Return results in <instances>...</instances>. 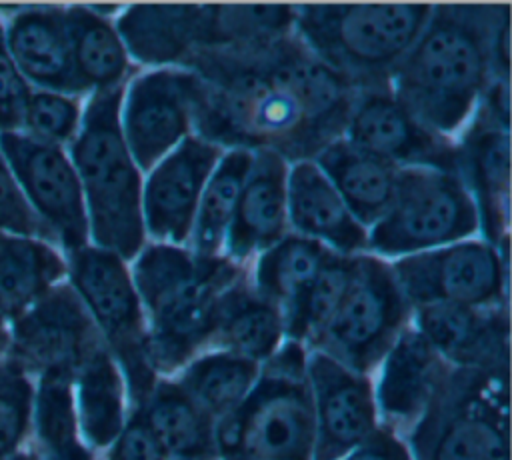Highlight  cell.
<instances>
[{
  "mask_svg": "<svg viewBox=\"0 0 512 460\" xmlns=\"http://www.w3.org/2000/svg\"><path fill=\"white\" fill-rule=\"evenodd\" d=\"M180 68L200 78L194 134L224 150L314 160L344 136L358 90L294 32L260 46L200 50Z\"/></svg>",
  "mask_w": 512,
  "mask_h": 460,
  "instance_id": "obj_1",
  "label": "cell"
},
{
  "mask_svg": "<svg viewBox=\"0 0 512 460\" xmlns=\"http://www.w3.org/2000/svg\"><path fill=\"white\" fill-rule=\"evenodd\" d=\"M288 224L290 232L312 238L332 252H368V228L354 218L314 160L290 164Z\"/></svg>",
  "mask_w": 512,
  "mask_h": 460,
  "instance_id": "obj_23",
  "label": "cell"
},
{
  "mask_svg": "<svg viewBox=\"0 0 512 460\" xmlns=\"http://www.w3.org/2000/svg\"><path fill=\"white\" fill-rule=\"evenodd\" d=\"M306 376L314 412V460H338L380 426L372 376L318 350H308Z\"/></svg>",
  "mask_w": 512,
  "mask_h": 460,
  "instance_id": "obj_17",
  "label": "cell"
},
{
  "mask_svg": "<svg viewBox=\"0 0 512 460\" xmlns=\"http://www.w3.org/2000/svg\"><path fill=\"white\" fill-rule=\"evenodd\" d=\"M500 4H436L390 74L396 100L442 136L458 138L490 80V38Z\"/></svg>",
  "mask_w": 512,
  "mask_h": 460,
  "instance_id": "obj_2",
  "label": "cell"
},
{
  "mask_svg": "<svg viewBox=\"0 0 512 460\" xmlns=\"http://www.w3.org/2000/svg\"><path fill=\"white\" fill-rule=\"evenodd\" d=\"M308 348L284 340L244 402L216 424L218 460H314Z\"/></svg>",
  "mask_w": 512,
  "mask_h": 460,
  "instance_id": "obj_6",
  "label": "cell"
},
{
  "mask_svg": "<svg viewBox=\"0 0 512 460\" xmlns=\"http://www.w3.org/2000/svg\"><path fill=\"white\" fill-rule=\"evenodd\" d=\"M0 238H2V234H0Z\"/></svg>",
  "mask_w": 512,
  "mask_h": 460,
  "instance_id": "obj_44",
  "label": "cell"
},
{
  "mask_svg": "<svg viewBox=\"0 0 512 460\" xmlns=\"http://www.w3.org/2000/svg\"><path fill=\"white\" fill-rule=\"evenodd\" d=\"M218 4H134L114 18L130 60L142 68H180L200 50L224 48Z\"/></svg>",
  "mask_w": 512,
  "mask_h": 460,
  "instance_id": "obj_16",
  "label": "cell"
},
{
  "mask_svg": "<svg viewBox=\"0 0 512 460\" xmlns=\"http://www.w3.org/2000/svg\"><path fill=\"white\" fill-rule=\"evenodd\" d=\"M412 324L454 368L508 370V306L432 304L414 308Z\"/></svg>",
  "mask_w": 512,
  "mask_h": 460,
  "instance_id": "obj_20",
  "label": "cell"
},
{
  "mask_svg": "<svg viewBox=\"0 0 512 460\" xmlns=\"http://www.w3.org/2000/svg\"><path fill=\"white\" fill-rule=\"evenodd\" d=\"M250 266L226 254L202 256L188 246L148 242L130 274L148 326V356L156 376H174L208 348L216 304Z\"/></svg>",
  "mask_w": 512,
  "mask_h": 460,
  "instance_id": "obj_3",
  "label": "cell"
},
{
  "mask_svg": "<svg viewBox=\"0 0 512 460\" xmlns=\"http://www.w3.org/2000/svg\"><path fill=\"white\" fill-rule=\"evenodd\" d=\"M124 88L92 92L70 160L78 174L92 246L132 262L148 244L142 218V172L138 170L120 126Z\"/></svg>",
  "mask_w": 512,
  "mask_h": 460,
  "instance_id": "obj_4",
  "label": "cell"
},
{
  "mask_svg": "<svg viewBox=\"0 0 512 460\" xmlns=\"http://www.w3.org/2000/svg\"><path fill=\"white\" fill-rule=\"evenodd\" d=\"M82 122V108L76 96L52 92V90H30L22 128L28 136L62 146L76 138Z\"/></svg>",
  "mask_w": 512,
  "mask_h": 460,
  "instance_id": "obj_36",
  "label": "cell"
},
{
  "mask_svg": "<svg viewBox=\"0 0 512 460\" xmlns=\"http://www.w3.org/2000/svg\"><path fill=\"white\" fill-rule=\"evenodd\" d=\"M452 368L410 322L372 374L380 426L404 438Z\"/></svg>",
  "mask_w": 512,
  "mask_h": 460,
  "instance_id": "obj_19",
  "label": "cell"
},
{
  "mask_svg": "<svg viewBox=\"0 0 512 460\" xmlns=\"http://www.w3.org/2000/svg\"><path fill=\"white\" fill-rule=\"evenodd\" d=\"M200 78L186 68L138 72L124 88L120 126L140 172H150L194 134Z\"/></svg>",
  "mask_w": 512,
  "mask_h": 460,
  "instance_id": "obj_12",
  "label": "cell"
},
{
  "mask_svg": "<svg viewBox=\"0 0 512 460\" xmlns=\"http://www.w3.org/2000/svg\"><path fill=\"white\" fill-rule=\"evenodd\" d=\"M8 340H10V336H8V330H6L4 318L0 316V354H2L4 350H8Z\"/></svg>",
  "mask_w": 512,
  "mask_h": 460,
  "instance_id": "obj_42",
  "label": "cell"
},
{
  "mask_svg": "<svg viewBox=\"0 0 512 460\" xmlns=\"http://www.w3.org/2000/svg\"><path fill=\"white\" fill-rule=\"evenodd\" d=\"M388 264L412 310L432 304L508 306V240L494 246L476 236Z\"/></svg>",
  "mask_w": 512,
  "mask_h": 460,
  "instance_id": "obj_11",
  "label": "cell"
},
{
  "mask_svg": "<svg viewBox=\"0 0 512 460\" xmlns=\"http://www.w3.org/2000/svg\"><path fill=\"white\" fill-rule=\"evenodd\" d=\"M252 164V152L226 150L214 166L198 208L188 248L202 256L222 254L226 232L234 218L242 184Z\"/></svg>",
  "mask_w": 512,
  "mask_h": 460,
  "instance_id": "obj_34",
  "label": "cell"
},
{
  "mask_svg": "<svg viewBox=\"0 0 512 460\" xmlns=\"http://www.w3.org/2000/svg\"><path fill=\"white\" fill-rule=\"evenodd\" d=\"M476 204L456 172L400 168L390 208L368 228V252L384 260L476 238Z\"/></svg>",
  "mask_w": 512,
  "mask_h": 460,
  "instance_id": "obj_9",
  "label": "cell"
},
{
  "mask_svg": "<svg viewBox=\"0 0 512 460\" xmlns=\"http://www.w3.org/2000/svg\"><path fill=\"white\" fill-rule=\"evenodd\" d=\"M260 366L228 350H204L170 378L218 424L250 394Z\"/></svg>",
  "mask_w": 512,
  "mask_h": 460,
  "instance_id": "obj_31",
  "label": "cell"
},
{
  "mask_svg": "<svg viewBox=\"0 0 512 460\" xmlns=\"http://www.w3.org/2000/svg\"><path fill=\"white\" fill-rule=\"evenodd\" d=\"M168 460H218L216 422L170 378L160 376L136 408Z\"/></svg>",
  "mask_w": 512,
  "mask_h": 460,
  "instance_id": "obj_27",
  "label": "cell"
},
{
  "mask_svg": "<svg viewBox=\"0 0 512 460\" xmlns=\"http://www.w3.org/2000/svg\"><path fill=\"white\" fill-rule=\"evenodd\" d=\"M34 388L22 368L0 364V460L18 452L32 420Z\"/></svg>",
  "mask_w": 512,
  "mask_h": 460,
  "instance_id": "obj_37",
  "label": "cell"
},
{
  "mask_svg": "<svg viewBox=\"0 0 512 460\" xmlns=\"http://www.w3.org/2000/svg\"><path fill=\"white\" fill-rule=\"evenodd\" d=\"M456 140L458 176L476 204L480 238L498 246L510 226V130L474 112Z\"/></svg>",
  "mask_w": 512,
  "mask_h": 460,
  "instance_id": "obj_22",
  "label": "cell"
},
{
  "mask_svg": "<svg viewBox=\"0 0 512 460\" xmlns=\"http://www.w3.org/2000/svg\"><path fill=\"white\" fill-rule=\"evenodd\" d=\"M74 76L82 92L126 86L140 68L130 60L112 20L90 6H66Z\"/></svg>",
  "mask_w": 512,
  "mask_h": 460,
  "instance_id": "obj_29",
  "label": "cell"
},
{
  "mask_svg": "<svg viewBox=\"0 0 512 460\" xmlns=\"http://www.w3.org/2000/svg\"><path fill=\"white\" fill-rule=\"evenodd\" d=\"M224 152L222 146L190 134L148 172L142 186L148 242L188 246L202 190Z\"/></svg>",
  "mask_w": 512,
  "mask_h": 460,
  "instance_id": "obj_18",
  "label": "cell"
},
{
  "mask_svg": "<svg viewBox=\"0 0 512 460\" xmlns=\"http://www.w3.org/2000/svg\"><path fill=\"white\" fill-rule=\"evenodd\" d=\"M412 322V306L404 298L388 260L354 254L350 284L332 318L308 350H318L340 364L372 376Z\"/></svg>",
  "mask_w": 512,
  "mask_h": 460,
  "instance_id": "obj_10",
  "label": "cell"
},
{
  "mask_svg": "<svg viewBox=\"0 0 512 460\" xmlns=\"http://www.w3.org/2000/svg\"><path fill=\"white\" fill-rule=\"evenodd\" d=\"M104 460H168L158 440L136 410H130L128 420L104 454Z\"/></svg>",
  "mask_w": 512,
  "mask_h": 460,
  "instance_id": "obj_40",
  "label": "cell"
},
{
  "mask_svg": "<svg viewBox=\"0 0 512 460\" xmlns=\"http://www.w3.org/2000/svg\"><path fill=\"white\" fill-rule=\"evenodd\" d=\"M344 138L398 168H434L458 174V140L404 108L390 86L358 90Z\"/></svg>",
  "mask_w": 512,
  "mask_h": 460,
  "instance_id": "obj_15",
  "label": "cell"
},
{
  "mask_svg": "<svg viewBox=\"0 0 512 460\" xmlns=\"http://www.w3.org/2000/svg\"><path fill=\"white\" fill-rule=\"evenodd\" d=\"M354 254H338L330 252L318 274L302 294V298L294 304V308L284 318L286 340L298 342L306 348L318 338L334 310L338 308L350 278H352Z\"/></svg>",
  "mask_w": 512,
  "mask_h": 460,
  "instance_id": "obj_35",
  "label": "cell"
},
{
  "mask_svg": "<svg viewBox=\"0 0 512 460\" xmlns=\"http://www.w3.org/2000/svg\"><path fill=\"white\" fill-rule=\"evenodd\" d=\"M288 170L290 164L276 152H252V164L222 248L230 260L250 266L258 254L290 232Z\"/></svg>",
  "mask_w": 512,
  "mask_h": 460,
  "instance_id": "obj_21",
  "label": "cell"
},
{
  "mask_svg": "<svg viewBox=\"0 0 512 460\" xmlns=\"http://www.w3.org/2000/svg\"><path fill=\"white\" fill-rule=\"evenodd\" d=\"M74 404L84 442L106 452L128 420L130 400L122 370L104 344L76 368Z\"/></svg>",
  "mask_w": 512,
  "mask_h": 460,
  "instance_id": "obj_28",
  "label": "cell"
},
{
  "mask_svg": "<svg viewBox=\"0 0 512 460\" xmlns=\"http://www.w3.org/2000/svg\"><path fill=\"white\" fill-rule=\"evenodd\" d=\"M284 340L280 308L254 288L248 270L222 292L206 350H228L264 364Z\"/></svg>",
  "mask_w": 512,
  "mask_h": 460,
  "instance_id": "obj_25",
  "label": "cell"
},
{
  "mask_svg": "<svg viewBox=\"0 0 512 460\" xmlns=\"http://www.w3.org/2000/svg\"><path fill=\"white\" fill-rule=\"evenodd\" d=\"M330 252V248L312 238L288 232L252 260V284L264 298L276 304L282 318H286Z\"/></svg>",
  "mask_w": 512,
  "mask_h": 460,
  "instance_id": "obj_33",
  "label": "cell"
},
{
  "mask_svg": "<svg viewBox=\"0 0 512 460\" xmlns=\"http://www.w3.org/2000/svg\"><path fill=\"white\" fill-rule=\"evenodd\" d=\"M66 264L70 286L122 370L132 410L144 402L158 376L150 364L146 316L128 262L88 244L68 252Z\"/></svg>",
  "mask_w": 512,
  "mask_h": 460,
  "instance_id": "obj_8",
  "label": "cell"
},
{
  "mask_svg": "<svg viewBox=\"0 0 512 460\" xmlns=\"http://www.w3.org/2000/svg\"><path fill=\"white\" fill-rule=\"evenodd\" d=\"M432 4H302L294 36L356 90L386 86Z\"/></svg>",
  "mask_w": 512,
  "mask_h": 460,
  "instance_id": "obj_5",
  "label": "cell"
},
{
  "mask_svg": "<svg viewBox=\"0 0 512 460\" xmlns=\"http://www.w3.org/2000/svg\"><path fill=\"white\" fill-rule=\"evenodd\" d=\"M10 362L24 372L76 368L98 348L102 338L70 284H56L12 322L8 332Z\"/></svg>",
  "mask_w": 512,
  "mask_h": 460,
  "instance_id": "obj_14",
  "label": "cell"
},
{
  "mask_svg": "<svg viewBox=\"0 0 512 460\" xmlns=\"http://www.w3.org/2000/svg\"><path fill=\"white\" fill-rule=\"evenodd\" d=\"M32 420L40 460H98L78 426L72 372L48 370L38 374Z\"/></svg>",
  "mask_w": 512,
  "mask_h": 460,
  "instance_id": "obj_32",
  "label": "cell"
},
{
  "mask_svg": "<svg viewBox=\"0 0 512 460\" xmlns=\"http://www.w3.org/2000/svg\"><path fill=\"white\" fill-rule=\"evenodd\" d=\"M10 56L26 82L62 94H82L74 76L66 14L62 6L28 8L6 32Z\"/></svg>",
  "mask_w": 512,
  "mask_h": 460,
  "instance_id": "obj_24",
  "label": "cell"
},
{
  "mask_svg": "<svg viewBox=\"0 0 512 460\" xmlns=\"http://www.w3.org/2000/svg\"><path fill=\"white\" fill-rule=\"evenodd\" d=\"M404 440L414 460H510L508 370L452 368Z\"/></svg>",
  "mask_w": 512,
  "mask_h": 460,
  "instance_id": "obj_7",
  "label": "cell"
},
{
  "mask_svg": "<svg viewBox=\"0 0 512 460\" xmlns=\"http://www.w3.org/2000/svg\"><path fill=\"white\" fill-rule=\"evenodd\" d=\"M2 460H40V458L34 456V454H20V452H14V454H10V456H6V458H2Z\"/></svg>",
  "mask_w": 512,
  "mask_h": 460,
  "instance_id": "obj_43",
  "label": "cell"
},
{
  "mask_svg": "<svg viewBox=\"0 0 512 460\" xmlns=\"http://www.w3.org/2000/svg\"><path fill=\"white\" fill-rule=\"evenodd\" d=\"M338 460H414L406 440L386 426H378L364 442Z\"/></svg>",
  "mask_w": 512,
  "mask_h": 460,
  "instance_id": "obj_41",
  "label": "cell"
},
{
  "mask_svg": "<svg viewBox=\"0 0 512 460\" xmlns=\"http://www.w3.org/2000/svg\"><path fill=\"white\" fill-rule=\"evenodd\" d=\"M66 274V260L46 240L2 234L0 316L18 318Z\"/></svg>",
  "mask_w": 512,
  "mask_h": 460,
  "instance_id": "obj_30",
  "label": "cell"
},
{
  "mask_svg": "<svg viewBox=\"0 0 512 460\" xmlns=\"http://www.w3.org/2000/svg\"><path fill=\"white\" fill-rule=\"evenodd\" d=\"M28 96L30 86L10 56L6 32L0 24V132H18L22 128Z\"/></svg>",
  "mask_w": 512,
  "mask_h": 460,
  "instance_id": "obj_39",
  "label": "cell"
},
{
  "mask_svg": "<svg viewBox=\"0 0 512 460\" xmlns=\"http://www.w3.org/2000/svg\"><path fill=\"white\" fill-rule=\"evenodd\" d=\"M314 162L364 228L374 226L390 208L398 186V166L344 136L322 148Z\"/></svg>",
  "mask_w": 512,
  "mask_h": 460,
  "instance_id": "obj_26",
  "label": "cell"
},
{
  "mask_svg": "<svg viewBox=\"0 0 512 460\" xmlns=\"http://www.w3.org/2000/svg\"><path fill=\"white\" fill-rule=\"evenodd\" d=\"M0 150L20 192L54 240L68 252L88 246L82 186L62 146L40 142L22 132H0Z\"/></svg>",
  "mask_w": 512,
  "mask_h": 460,
  "instance_id": "obj_13",
  "label": "cell"
},
{
  "mask_svg": "<svg viewBox=\"0 0 512 460\" xmlns=\"http://www.w3.org/2000/svg\"><path fill=\"white\" fill-rule=\"evenodd\" d=\"M0 230H8L16 236H40V240L52 242L54 236L34 214L24 194L20 192L6 160L0 154Z\"/></svg>",
  "mask_w": 512,
  "mask_h": 460,
  "instance_id": "obj_38",
  "label": "cell"
}]
</instances>
